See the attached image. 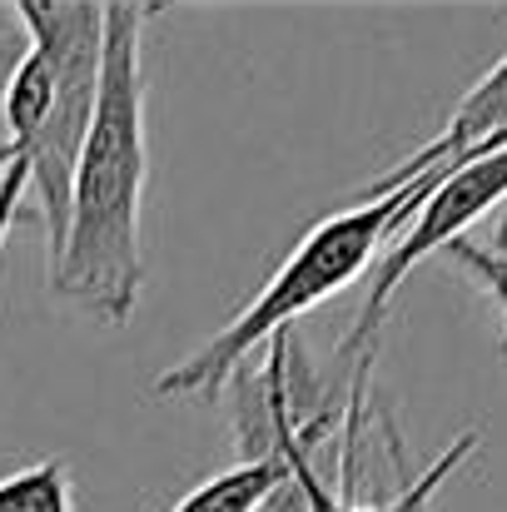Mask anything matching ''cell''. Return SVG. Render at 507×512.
<instances>
[{
    "label": "cell",
    "instance_id": "1",
    "mask_svg": "<svg viewBox=\"0 0 507 512\" xmlns=\"http://www.w3.org/2000/svg\"><path fill=\"white\" fill-rule=\"evenodd\" d=\"M155 5L110 0L100 35L95 110L70 174V209L60 249L50 254V284L60 299L100 324H125L145 289V20Z\"/></svg>",
    "mask_w": 507,
    "mask_h": 512
},
{
    "label": "cell",
    "instance_id": "2",
    "mask_svg": "<svg viewBox=\"0 0 507 512\" xmlns=\"http://www.w3.org/2000/svg\"><path fill=\"white\" fill-rule=\"evenodd\" d=\"M25 25V50L5 85V130L0 170L25 165L30 189L40 194L50 254L65 234L70 209V174L75 155L95 110V80H100V35H105V5L100 0H20L15 5Z\"/></svg>",
    "mask_w": 507,
    "mask_h": 512
},
{
    "label": "cell",
    "instance_id": "3",
    "mask_svg": "<svg viewBox=\"0 0 507 512\" xmlns=\"http://www.w3.org/2000/svg\"><path fill=\"white\" fill-rule=\"evenodd\" d=\"M428 194V179H413L403 189L388 194H368L363 204H348L329 219H319L294 249L289 259L259 284V294L214 334L199 343L189 358H179L155 378V393H184V398H219L224 383L239 373V363L269 339H284L294 319H304L309 309H319L324 299H334L338 289H348L388 244L393 229H403L418 209V199Z\"/></svg>",
    "mask_w": 507,
    "mask_h": 512
},
{
    "label": "cell",
    "instance_id": "4",
    "mask_svg": "<svg viewBox=\"0 0 507 512\" xmlns=\"http://www.w3.org/2000/svg\"><path fill=\"white\" fill-rule=\"evenodd\" d=\"M423 179H428V194L418 199L403 239H393V249H383L373 284H368V299H363V314L343 343L348 353L363 348V358H373V334H378L398 284L413 274V264L448 249L453 239H468V229L478 219H488L493 209L507 204V145L473 155V160H458V165H443V170H428Z\"/></svg>",
    "mask_w": 507,
    "mask_h": 512
},
{
    "label": "cell",
    "instance_id": "5",
    "mask_svg": "<svg viewBox=\"0 0 507 512\" xmlns=\"http://www.w3.org/2000/svg\"><path fill=\"white\" fill-rule=\"evenodd\" d=\"M274 343V353H269V368H264V388H269V423H274V448L284 453V463H289V478H294V493L304 498V512H423L433 508V498H438V488L473 458V448H478V433H463V438H453L413 483H403L393 498H383V503H353V493H348V478H353V458H338V488H329L319 473H314V463H309V443L319 438V428H294L289 423V388H284V339H269Z\"/></svg>",
    "mask_w": 507,
    "mask_h": 512
},
{
    "label": "cell",
    "instance_id": "6",
    "mask_svg": "<svg viewBox=\"0 0 507 512\" xmlns=\"http://www.w3.org/2000/svg\"><path fill=\"white\" fill-rule=\"evenodd\" d=\"M279 493H289V463L269 443V453H254V458L204 478L199 488H189L169 512H259Z\"/></svg>",
    "mask_w": 507,
    "mask_h": 512
},
{
    "label": "cell",
    "instance_id": "7",
    "mask_svg": "<svg viewBox=\"0 0 507 512\" xmlns=\"http://www.w3.org/2000/svg\"><path fill=\"white\" fill-rule=\"evenodd\" d=\"M0 512H75V488L60 458H40L0 478Z\"/></svg>",
    "mask_w": 507,
    "mask_h": 512
},
{
    "label": "cell",
    "instance_id": "8",
    "mask_svg": "<svg viewBox=\"0 0 507 512\" xmlns=\"http://www.w3.org/2000/svg\"><path fill=\"white\" fill-rule=\"evenodd\" d=\"M443 254H448L458 269H468V274L478 279V289L498 304V314H503V339H498V348L507 353V254L488 249V244H473V239H453Z\"/></svg>",
    "mask_w": 507,
    "mask_h": 512
},
{
    "label": "cell",
    "instance_id": "9",
    "mask_svg": "<svg viewBox=\"0 0 507 512\" xmlns=\"http://www.w3.org/2000/svg\"><path fill=\"white\" fill-rule=\"evenodd\" d=\"M25 189H30L25 165H5V174H0V249H5V234H10V224H15V214H20Z\"/></svg>",
    "mask_w": 507,
    "mask_h": 512
},
{
    "label": "cell",
    "instance_id": "10",
    "mask_svg": "<svg viewBox=\"0 0 507 512\" xmlns=\"http://www.w3.org/2000/svg\"><path fill=\"white\" fill-rule=\"evenodd\" d=\"M488 249H498V254H507V204L498 209V234H493V244Z\"/></svg>",
    "mask_w": 507,
    "mask_h": 512
},
{
    "label": "cell",
    "instance_id": "11",
    "mask_svg": "<svg viewBox=\"0 0 507 512\" xmlns=\"http://www.w3.org/2000/svg\"><path fill=\"white\" fill-rule=\"evenodd\" d=\"M423 512H428V508H423Z\"/></svg>",
    "mask_w": 507,
    "mask_h": 512
},
{
    "label": "cell",
    "instance_id": "12",
    "mask_svg": "<svg viewBox=\"0 0 507 512\" xmlns=\"http://www.w3.org/2000/svg\"><path fill=\"white\" fill-rule=\"evenodd\" d=\"M0 174H5V170H0Z\"/></svg>",
    "mask_w": 507,
    "mask_h": 512
}]
</instances>
